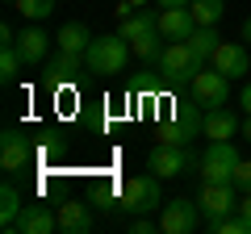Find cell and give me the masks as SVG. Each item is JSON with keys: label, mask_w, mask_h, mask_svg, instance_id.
I'll return each mask as SVG.
<instances>
[{"label": "cell", "mask_w": 251, "mask_h": 234, "mask_svg": "<svg viewBox=\"0 0 251 234\" xmlns=\"http://www.w3.org/2000/svg\"><path fill=\"white\" fill-rule=\"evenodd\" d=\"M151 230H159V222H151L147 213H134V222H130V234H151Z\"/></svg>", "instance_id": "d4e9b609"}, {"label": "cell", "mask_w": 251, "mask_h": 234, "mask_svg": "<svg viewBox=\"0 0 251 234\" xmlns=\"http://www.w3.org/2000/svg\"><path fill=\"white\" fill-rule=\"evenodd\" d=\"M13 42H17V29H13V25H0V46H13Z\"/></svg>", "instance_id": "484cf974"}, {"label": "cell", "mask_w": 251, "mask_h": 234, "mask_svg": "<svg viewBox=\"0 0 251 234\" xmlns=\"http://www.w3.org/2000/svg\"><path fill=\"white\" fill-rule=\"evenodd\" d=\"M59 230V213L50 205H25L13 222V234H54Z\"/></svg>", "instance_id": "30bf717a"}, {"label": "cell", "mask_w": 251, "mask_h": 234, "mask_svg": "<svg viewBox=\"0 0 251 234\" xmlns=\"http://www.w3.org/2000/svg\"><path fill=\"white\" fill-rule=\"evenodd\" d=\"M188 9H193L197 25H218V21L226 17V0H193Z\"/></svg>", "instance_id": "44dd1931"}, {"label": "cell", "mask_w": 251, "mask_h": 234, "mask_svg": "<svg viewBox=\"0 0 251 234\" xmlns=\"http://www.w3.org/2000/svg\"><path fill=\"white\" fill-rule=\"evenodd\" d=\"M243 138H247V142H251V113L243 117Z\"/></svg>", "instance_id": "f546056e"}, {"label": "cell", "mask_w": 251, "mask_h": 234, "mask_svg": "<svg viewBox=\"0 0 251 234\" xmlns=\"http://www.w3.org/2000/svg\"><path fill=\"white\" fill-rule=\"evenodd\" d=\"M234 188H239V192H251V159H243L239 167H234Z\"/></svg>", "instance_id": "cb8c5ba5"}, {"label": "cell", "mask_w": 251, "mask_h": 234, "mask_svg": "<svg viewBox=\"0 0 251 234\" xmlns=\"http://www.w3.org/2000/svg\"><path fill=\"white\" fill-rule=\"evenodd\" d=\"M29 159H34V146H29L25 130L9 126V130H4V138H0V167H4V176L17 180L21 171L29 167Z\"/></svg>", "instance_id": "52a82bcc"}, {"label": "cell", "mask_w": 251, "mask_h": 234, "mask_svg": "<svg viewBox=\"0 0 251 234\" xmlns=\"http://www.w3.org/2000/svg\"><path fill=\"white\" fill-rule=\"evenodd\" d=\"M126 54H134V50H130V42L122 34H97L84 59H88V71L117 75V71H126Z\"/></svg>", "instance_id": "6da1fadb"}, {"label": "cell", "mask_w": 251, "mask_h": 234, "mask_svg": "<svg viewBox=\"0 0 251 234\" xmlns=\"http://www.w3.org/2000/svg\"><path fill=\"white\" fill-rule=\"evenodd\" d=\"M54 38H59V50H67V54H88V46H92L88 25H80V21H67Z\"/></svg>", "instance_id": "d6986e66"}, {"label": "cell", "mask_w": 251, "mask_h": 234, "mask_svg": "<svg viewBox=\"0 0 251 234\" xmlns=\"http://www.w3.org/2000/svg\"><path fill=\"white\" fill-rule=\"evenodd\" d=\"M17 54L21 59H25V67H34V63H42L46 59V50H50V34H46V29H38V25H25L17 34Z\"/></svg>", "instance_id": "5bb4252c"}, {"label": "cell", "mask_w": 251, "mask_h": 234, "mask_svg": "<svg viewBox=\"0 0 251 234\" xmlns=\"http://www.w3.org/2000/svg\"><path fill=\"white\" fill-rule=\"evenodd\" d=\"M163 9H176V4H193V0H159Z\"/></svg>", "instance_id": "4dcf8cb0"}, {"label": "cell", "mask_w": 251, "mask_h": 234, "mask_svg": "<svg viewBox=\"0 0 251 234\" xmlns=\"http://www.w3.org/2000/svg\"><path fill=\"white\" fill-rule=\"evenodd\" d=\"M184 42H188V50L197 54V63L205 67L209 59H214V50H218V46H222V38H218V29H214V25H197V29H193V34L184 38Z\"/></svg>", "instance_id": "ac0fdd59"}, {"label": "cell", "mask_w": 251, "mask_h": 234, "mask_svg": "<svg viewBox=\"0 0 251 234\" xmlns=\"http://www.w3.org/2000/svg\"><path fill=\"white\" fill-rule=\"evenodd\" d=\"M4 4H17V0H4Z\"/></svg>", "instance_id": "d6a6232c"}, {"label": "cell", "mask_w": 251, "mask_h": 234, "mask_svg": "<svg viewBox=\"0 0 251 234\" xmlns=\"http://www.w3.org/2000/svg\"><path fill=\"white\" fill-rule=\"evenodd\" d=\"M155 21H159V34L168 38V42H184V38L197 29V17H193V9H188V4H176V9L155 13Z\"/></svg>", "instance_id": "8fae6325"}, {"label": "cell", "mask_w": 251, "mask_h": 234, "mask_svg": "<svg viewBox=\"0 0 251 234\" xmlns=\"http://www.w3.org/2000/svg\"><path fill=\"white\" fill-rule=\"evenodd\" d=\"M239 105H243V113H251V84L243 88V96H239Z\"/></svg>", "instance_id": "83f0119b"}, {"label": "cell", "mask_w": 251, "mask_h": 234, "mask_svg": "<svg viewBox=\"0 0 251 234\" xmlns=\"http://www.w3.org/2000/svg\"><path fill=\"white\" fill-rule=\"evenodd\" d=\"M234 130H243V121L230 113V109H205V138L209 142H226V138H234Z\"/></svg>", "instance_id": "9a60e30c"}, {"label": "cell", "mask_w": 251, "mask_h": 234, "mask_svg": "<svg viewBox=\"0 0 251 234\" xmlns=\"http://www.w3.org/2000/svg\"><path fill=\"white\" fill-rule=\"evenodd\" d=\"M80 71H88V59H84V54L59 50L50 63H46V84H75V80H80Z\"/></svg>", "instance_id": "4fadbf2b"}, {"label": "cell", "mask_w": 251, "mask_h": 234, "mask_svg": "<svg viewBox=\"0 0 251 234\" xmlns=\"http://www.w3.org/2000/svg\"><path fill=\"white\" fill-rule=\"evenodd\" d=\"M117 34L126 38V42L134 46V42H143V38H151V34H159V21H155V13H130V17H122V25H117Z\"/></svg>", "instance_id": "e0dca14e"}, {"label": "cell", "mask_w": 251, "mask_h": 234, "mask_svg": "<svg viewBox=\"0 0 251 234\" xmlns=\"http://www.w3.org/2000/svg\"><path fill=\"white\" fill-rule=\"evenodd\" d=\"M122 205L126 213H155V209L163 205L159 201V176H134V180L122 184Z\"/></svg>", "instance_id": "277c9868"}, {"label": "cell", "mask_w": 251, "mask_h": 234, "mask_svg": "<svg viewBox=\"0 0 251 234\" xmlns=\"http://www.w3.org/2000/svg\"><path fill=\"white\" fill-rule=\"evenodd\" d=\"M21 209H25V201H21L17 184H13V176H9L4 188H0V226H4V234H13V222H17Z\"/></svg>", "instance_id": "ffe728a7"}, {"label": "cell", "mask_w": 251, "mask_h": 234, "mask_svg": "<svg viewBox=\"0 0 251 234\" xmlns=\"http://www.w3.org/2000/svg\"><path fill=\"white\" fill-rule=\"evenodd\" d=\"M188 167H193V155H188V146H172V142H159V146H151V155H147V171H155L159 180H172V176H184Z\"/></svg>", "instance_id": "ba28073f"}, {"label": "cell", "mask_w": 251, "mask_h": 234, "mask_svg": "<svg viewBox=\"0 0 251 234\" xmlns=\"http://www.w3.org/2000/svg\"><path fill=\"white\" fill-rule=\"evenodd\" d=\"M59 230L63 234H92V213L84 201H63L59 205Z\"/></svg>", "instance_id": "2e32d148"}, {"label": "cell", "mask_w": 251, "mask_h": 234, "mask_svg": "<svg viewBox=\"0 0 251 234\" xmlns=\"http://www.w3.org/2000/svg\"><path fill=\"white\" fill-rule=\"evenodd\" d=\"M234 184H209V180H201V192H197V205H201V213L205 217H218V213H234L239 209V197H234Z\"/></svg>", "instance_id": "9c48e42d"}, {"label": "cell", "mask_w": 251, "mask_h": 234, "mask_svg": "<svg viewBox=\"0 0 251 234\" xmlns=\"http://www.w3.org/2000/svg\"><path fill=\"white\" fill-rule=\"evenodd\" d=\"M239 151H234V142L226 138V142H209L205 155L197 159V176L209 184H234V167H239Z\"/></svg>", "instance_id": "7a4b0ae2"}, {"label": "cell", "mask_w": 251, "mask_h": 234, "mask_svg": "<svg viewBox=\"0 0 251 234\" xmlns=\"http://www.w3.org/2000/svg\"><path fill=\"white\" fill-rule=\"evenodd\" d=\"M13 9H17L25 21H42V17H50V13H54V0H17Z\"/></svg>", "instance_id": "603a6c76"}, {"label": "cell", "mask_w": 251, "mask_h": 234, "mask_svg": "<svg viewBox=\"0 0 251 234\" xmlns=\"http://www.w3.org/2000/svg\"><path fill=\"white\" fill-rule=\"evenodd\" d=\"M239 38H243V42H247V46H251V17H247V21H243V29H239Z\"/></svg>", "instance_id": "f1b7e54d"}, {"label": "cell", "mask_w": 251, "mask_h": 234, "mask_svg": "<svg viewBox=\"0 0 251 234\" xmlns=\"http://www.w3.org/2000/svg\"><path fill=\"white\" fill-rule=\"evenodd\" d=\"M239 213L251 222V192H243V201H239Z\"/></svg>", "instance_id": "4316f807"}, {"label": "cell", "mask_w": 251, "mask_h": 234, "mask_svg": "<svg viewBox=\"0 0 251 234\" xmlns=\"http://www.w3.org/2000/svg\"><path fill=\"white\" fill-rule=\"evenodd\" d=\"M130 4H134V13H138V9H143V4H147V0H130Z\"/></svg>", "instance_id": "1f68e13d"}, {"label": "cell", "mask_w": 251, "mask_h": 234, "mask_svg": "<svg viewBox=\"0 0 251 234\" xmlns=\"http://www.w3.org/2000/svg\"><path fill=\"white\" fill-rule=\"evenodd\" d=\"M21 67H25V59L17 54V46H0V80H4V84H17Z\"/></svg>", "instance_id": "7402d4cb"}, {"label": "cell", "mask_w": 251, "mask_h": 234, "mask_svg": "<svg viewBox=\"0 0 251 234\" xmlns=\"http://www.w3.org/2000/svg\"><path fill=\"white\" fill-rule=\"evenodd\" d=\"M188 88H193V105L201 109H222L226 105V92H230V75H222L218 67H201L193 80H188Z\"/></svg>", "instance_id": "5b68a950"}, {"label": "cell", "mask_w": 251, "mask_h": 234, "mask_svg": "<svg viewBox=\"0 0 251 234\" xmlns=\"http://www.w3.org/2000/svg\"><path fill=\"white\" fill-rule=\"evenodd\" d=\"M201 226V205L197 197H176V201H163L159 205V230L163 234H193Z\"/></svg>", "instance_id": "3957f363"}, {"label": "cell", "mask_w": 251, "mask_h": 234, "mask_svg": "<svg viewBox=\"0 0 251 234\" xmlns=\"http://www.w3.org/2000/svg\"><path fill=\"white\" fill-rule=\"evenodd\" d=\"M209 63H214V67H218L222 75H230V80H239V75H243V71L251 67L247 42H222V46L214 50V59H209Z\"/></svg>", "instance_id": "7c38bea8"}, {"label": "cell", "mask_w": 251, "mask_h": 234, "mask_svg": "<svg viewBox=\"0 0 251 234\" xmlns=\"http://www.w3.org/2000/svg\"><path fill=\"white\" fill-rule=\"evenodd\" d=\"M155 67H159L168 80H176V84H188L193 75L201 71V63H197V54L188 50V42H168L159 50V63H155Z\"/></svg>", "instance_id": "8992f818"}]
</instances>
